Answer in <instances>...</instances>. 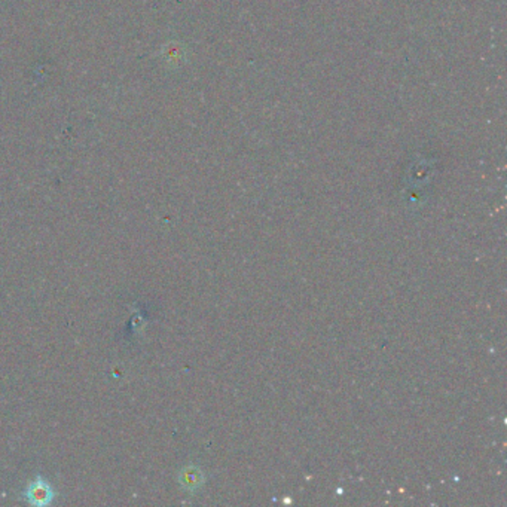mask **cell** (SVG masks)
I'll return each instance as SVG.
<instances>
[{"label":"cell","instance_id":"6da1fadb","mask_svg":"<svg viewBox=\"0 0 507 507\" xmlns=\"http://www.w3.org/2000/svg\"><path fill=\"white\" fill-rule=\"evenodd\" d=\"M55 497L52 486L42 477H36L33 482L27 485L24 491V499L28 504L33 506H47L51 504Z\"/></svg>","mask_w":507,"mask_h":507}]
</instances>
